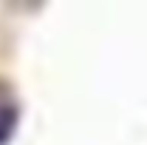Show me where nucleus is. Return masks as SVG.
<instances>
[{
	"instance_id": "obj_1",
	"label": "nucleus",
	"mask_w": 147,
	"mask_h": 145,
	"mask_svg": "<svg viewBox=\"0 0 147 145\" xmlns=\"http://www.w3.org/2000/svg\"><path fill=\"white\" fill-rule=\"evenodd\" d=\"M20 125V100L0 80V145H9Z\"/></svg>"
}]
</instances>
